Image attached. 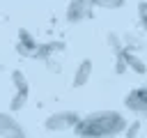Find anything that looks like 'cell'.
<instances>
[{"label":"cell","mask_w":147,"mask_h":138,"mask_svg":"<svg viewBox=\"0 0 147 138\" xmlns=\"http://www.w3.org/2000/svg\"><path fill=\"white\" fill-rule=\"evenodd\" d=\"M126 129V120L119 113L103 110V113H92L80 117V122L74 126V131L80 138H113Z\"/></svg>","instance_id":"cell-1"},{"label":"cell","mask_w":147,"mask_h":138,"mask_svg":"<svg viewBox=\"0 0 147 138\" xmlns=\"http://www.w3.org/2000/svg\"><path fill=\"white\" fill-rule=\"evenodd\" d=\"M78 122H80V117L74 110H57L46 117V129L48 131H67V129H74Z\"/></svg>","instance_id":"cell-2"},{"label":"cell","mask_w":147,"mask_h":138,"mask_svg":"<svg viewBox=\"0 0 147 138\" xmlns=\"http://www.w3.org/2000/svg\"><path fill=\"white\" fill-rule=\"evenodd\" d=\"M0 136L2 138H25V129L14 115L0 113Z\"/></svg>","instance_id":"cell-3"},{"label":"cell","mask_w":147,"mask_h":138,"mask_svg":"<svg viewBox=\"0 0 147 138\" xmlns=\"http://www.w3.org/2000/svg\"><path fill=\"white\" fill-rule=\"evenodd\" d=\"M124 106L138 115H147V87H136L124 97Z\"/></svg>","instance_id":"cell-4"},{"label":"cell","mask_w":147,"mask_h":138,"mask_svg":"<svg viewBox=\"0 0 147 138\" xmlns=\"http://www.w3.org/2000/svg\"><path fill=\"white\" fill-rule=\"evenodd\" d=\"M92 16V2L90 0H71L67 7V21L69 23H78Z\"/></svg>","instance_id":"cell-5"},{"label":"cell","mask_w":147,"mask_h":138,"mask_svg":"<svg viewBox=\"0 0 147 138\" xmlns=\"http://www.w3.org/2000/svg\"><path fill=\"white\" fill-rule=\"evenodd\" d=\"M37 39L28 32V30H18V44H16V48H18V53L21 55H28V57H32V53L37 51Z\"/></svg>","instance_id":"cell-6"},{"label":"cell","mask_w":147,"mask_h":138,"mask_svg":"<svg viewBox=\"0 0 147 138\" xmlns=\"http://www.w3.org/2000/svg\"><path fill=\"white\" fill-rule=\"evenodd\" d=\"M119 55L124 57V62H126V67H129V69H133L136 74H147V64H145V62H142L133 51L122 48V51H119Z\"/></svg>","instance_id":"cell-7"},{"label":"cell","mask_w":147,"mask_h":138,"mask_svg":"<svg viewBox=\"0 0 147 138\" xmlns=\"http://www.w3.org/2000/svg\"><path fill=\"white\" fill-rule=\"evenodd\" d=\"M90 76H92V60H83V62L78 64L76 74H74V87H83V85H87Z\"/></svg>","instance_id":"cell-8"},{"label":"cell","mask_w":147,"mask_h":138,"mask_svg":"<svg viewBox=\"0 0 147 138\" xmlns=\"http://www.w3.org/2000/svg\"><path fill=\"white\" fill-rule=\"evenodd\" d=\"M11 83H14V87H16V92H25V94H30V83H28V78H25V74L23 71H11Z\"/></svg>","instance_id":"cell-9"},{"label":"cell","mask_w":147,"mask_h":138,"mask_svg":"<svg viewBox=\"0 0 147 138\" xmlns=\"http://www.w3.org/2000/svg\"><path fill=\"white\" fill-rule=\"evenodd\" d=\"M62 48V44H39L37 51L32 53V57H39V60H48V55H53V51Z\"/></svg>","instance_id":"cell-10"},{"label":"cell","mask_w":147,"mask_h":138,"mask_svg":"<svg viewBox=\"0 0 147 138\" xmlns=\"http://www.w3.org/2000/svg\"><path fill=\"white\" fill-rule=\"evenodd\" d=\"M92 7H103V9H119L124 0H90Z\"/></svg>","instance_id":"cell-11"},{"label":"cell","mask_w":147,"mask_h":138,"mask_svg":"<svg viewBox=\"0 0 147 138\" xmlns=\"http://www.w3.org/2000/svg\"><path fill=\"white\" fill-rule=\"evenodd\" d=\"M25 101H28V94H25V92H16L14 99L9 101V110H21V108L25 106Z\"/></svg>","instance_id":"cell-12"},{"label":"cell","mask_w":147,"mask_h":138,"mask_svg":"<svg viewBox=\"0 0 147 138\" xmlns=\"http://www.w3.org/2000/svg\"><path fill=\"white\" fill-rule=\"evenodd\" d=\"M108 44H110V46H113V48H115V53H119V51H122V48H124V44H122V41H119V37H117V34H115V32H110V34H108Z\"/></svg>","instance_id":"cell-13"},{"label":"cell","mask_w":147,"mask_h":138,"mask_svg":"<svg viewBox=\"0 0 147 138\" xmlns=\"http://www.w3.org/2000/svg\"><path fill=\"white\" fill-rule=\"evenodd\" d=\"M126 69H129V67H126V62H124V57H122V55L117 53V62H115V71H117V74H124Z\"/></svg>","instance_id":"cell-14"},{"label":"cell","mask_w":147,"mask_h":138,"mask_svg":"<svg viewBox=\"0 0 147 138\" xmlns=\"http://www.w3.org/2000/svg\"><path fill=\"white\" fill-rule=\"evenodd\" d=\"M126 133H129V138H133V136L138 133V122H133L131 126H126Z\"/></svg>","instance_id":"cell-15"},{"label":"cell","mask_w":147,"mask_h":138,"mask_svg":"<svg viewBox=\"0 0 147 138\" xmlns=\"http://www.w3.org/2000/svg\"><path fill=\"white\" fill-rule=\"evenodd\" d=\"M138 12H140V16L147 14V2H140V5H138Z\"/></svg>","instance_id":"cell-16"},{"label":"cell","mask_w":147,"mask_h":138,"mask_svg":"<svg viewBox=\"0 0 147 138\" xmlns=\"http://www.w3.org/2000/svg\"><path fill=\"white\" fill-rule=\"evenodd\" d=\"M140 25H142V30L147 32V14H142V16H140Z\"/></svg>","instance_id":"cell-17"},{"label":"cell","mask_w":147,"mask_h":138,"mask_svg":"<svg viewBox=\"0 0 147 138\" xmlns=\"http://www.w3.org/2000/svg\"><path fill=\"white\" fill-rule=\"evenodd\" d=\"M69 2H71V0H69Z\"/></svg>","instance_id":"cell-18"}]
</instances>
